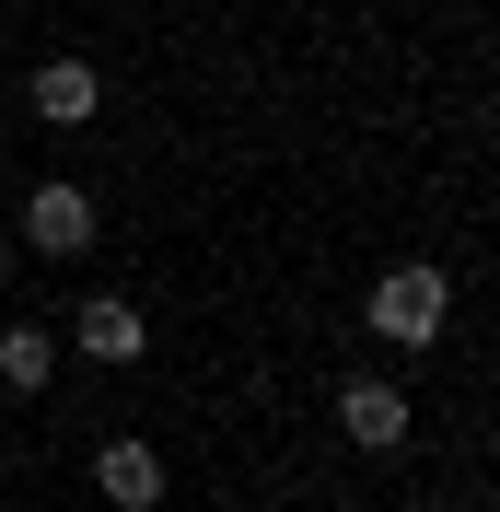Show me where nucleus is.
<instances>
[{
    "label": "nucleus",
    "mask_w": 500,
    "mask_h": 512,
    "mask_svg": "<svg viewBox=\"0 0 500 512\" xmlns=\"http://www.w3.org/2000/svg\"><path fill=\"white\" fill-rule=\"evenodd\" d=\"M361 315H373V338H396V350H431L442 326H454V280H442L431 256H419V268H384Z\"/></svg>",
    "instance_id": "f257e3e1"
},
{
    "label": "nucleus",
    "mask_w": 500,
    "mask_h": 512,
    "mask_svg": "<svg viewBox=\"0 0 500 512\" xmlns=\"http://www.w3.org/2000/svg\"><path fill=\"white\" fill-rule=\"evenodd\" d=\"M407 384L396 373H338V443H361V454H396L407 443Z\"/></svg>",
    "instance_id": "f03ea898"
},
{
    "label": "nucleus",
    "mask_w": 500,
    "mask_h": 512,
    "mask_svg": "<svg viewBox=\"0 0 500 512\" xmlns=\"http://www.w3.org/2000/svg\"><path fill=\"white\" fill-rule=\"evenodd\" d=\"M70 350L105 361V373H128V361H152V315H140L128 291H94V303L70 315Z\"/></svg>",
    "instance_id": "7ed1b4c3"
},
{
    "label": "nucleus",
    "mask_w": 500,
    "mask_h": 512,
    "mask_svg": "<svg viewBox=\"0 0 500 512\" xmlns=\"http://www.w3.org/2000/svg\"><path fill=\"white\" fill-rule=\"evenodd\" d=\"M24 245L35 256H82V245H94V198L70 187V175H47V187L24 198Z\"/></svg>",
    "instance_id": "20e7f679"
},
{
    "label": "nucleus",
    "mask_w": 500,
    "mask_h": 512,
    "mask_svg": "<svg viewBox=\"0 0 500 512\" xmlns=\"http://www.w3.org/2000/svg\"><path fill=\"white\" fill-rule=\"evenodd\" d=\"M24 105H35L47 128H94V117H105V82H94V59H35Z\"/></svg>",
    "instance_id": "39448f33"
},
{
    "label": "nucleus",
    "mask_w": 500,
    "mask_h": 512,
    "mask_svg": "<svg viewBox=\"0 0 500 512\" xmlns=\"http://www.w3.org/2000/svg\"><path fill=\"white\" fill-rule=\"evenodd\" d=\"M94 489H105L117 512H152V501H163V454L140 443V431H117V443L94 454Z\"/></svg>",
    "instance_id": "423d86ee"
},
{
    "label": "nucleus",
    "mask_w": 500,
    "mask_h": 512,
    "mask_svg": "<svg viewBox=\"0 0 500 512\" xmlns=\"http://www.w3.org/2000/svg\"><path fill=\"white\" fill-rule=\"evenodd\" d=\"M0 384H12V396H47V384H59V338H47V326H0Z\"/></svg>",
    "instance_id": "0eeeda50"
},
{
    "label": "nucleus",
    "mask_w": 500,
    "mask_h": 512,
    "mask_svg": "<svg viewBox=\"0 0 500 512\" xmlns=\"http://www.w3.org/2000/svg\"><path fill=\"white\" fill-rule=\"evenodd\" d=\"M0 280H12V233H0Z\"/></svg>",
    "instance_id": "6e6552de"
}]
</instances>
